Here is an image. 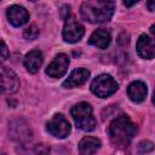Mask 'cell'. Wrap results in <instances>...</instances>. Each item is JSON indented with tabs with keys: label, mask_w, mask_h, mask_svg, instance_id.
<instances>
[{
	"label": "cell",
	"mask_w": 155,
	"mask_h": 155,
	"mask_svg": "<svg viewBox=\"0 0 155 155\" xmlns=\"http://www.w3.org/2000/svg\"><path fill=\"white\" fill-rule=\"evenodd\" d=\"M134 4H137V1H133V2H126V1H124V5H125V6H128V7H131V6L134 5Z\"/></svg>",
	"instance_id": "20"
},
{
	"label": "cell",
	"mask_w": 155,
	"mask_h": 155,
	"mask_svg": "<svg viewBox=\"0 0 155 155\" xmlns=\"http://www.w3.org/2000/svg\"><path fill=\"white\" fill-rule=\"evenodd\" d=\"M84 33H85L84 27L75 19L74 16H69L65 19L64 27H63V31H62L64 41L70 42V44L78 42L84 36Z\"/></svg>",
	"instance_id": "5"
},
{
	"label": "cell",
	"mask_w": 155,
	"mask_h": 155,
	"mask_svg": "<svg viewBox=\"0 0 155 155\" xmlns=\"http://www.w3.org/2000/svg\"><path fill=\"white\" fill-rule=\"evenodd\" d=\"M148 6H149V10H150V11H153V10H154V2H153V1L148 2Z\"/></svg>",
	"instance_id": "21"
},
{
	"label": "cell",
	"mask_w": 155,
	"mask_h": 155,
	"mask_svg": "<svg viewBox=\"0 0 155 155\" xmlns=\"http://www.w3.org/2000/svg\"><path fill=\"white\" fill-rule=\"evenodd\" d=\"M46 128L53 137L61 139L65 138L70 133V124L62 114L53 115L52 119L47 122Z\"/></svg>",
	"instance_id": "6"
},
{
	"label": "cell",
	"mask_w": 155,
	"mask_h": 155,
	"mask_svg": "<svg viewBox=\"0 0 155 155\" xmlns=\"http://www.w3.org/2000/svg\"><path fill=\"white\" fill-rule=\"evenodd\" d=\"M90 78V71L85 68H78L70 73V75L63 81L64 88H75L84 85Z\"/></svg>",
	"instance_id": "11"
},
{
	"label": "cell",
	"mask_w": 155,
	"mask_h": 155,
	"mask_svg": "<svg viewBox=\"0 0 155 155\" xmlns=\"http://www.w3.org/2000/svg\"><path fill=\"white\" fill-rule=\"evenodd\" d=\"M8 57V48L7 45L2 39H0V59H6Z\"/></svg>",
	"instance_id": "19"
},
{
	"label": "cell",
	"mask_w": 155,
	"mask_h": 155,
	"mask_svg": "<svg viewBox=\"0 0 155 155\" xmlns=\"http://www.w3.org/2000/svg\"><path fill=\"white\" fill-rule=\"evenodd\" d=\"M70 115H71L73 120L75 121V125L78 128L86 131V132L94 130L96 119L93 116L92 107L88 103L81 102V103L75 104L70 110Z\"/></svg>",
	"instance_id": "3"
},
{
	"label": "cell",
	"mask_w": 155,
	"mask_h": 155,
	"mask_svg": "<svg viewBox=\"0 0 155 155\" xmlns=\"http://www.w3.org/2000/svg\"><path fill=\"white\" fill-rule=\"evenodd\" d=\"M42 62H44V57L40 50H31L30 52L25 54L24 61H23L25 69L31 74H35L39 71Z\"/></svg>",
	"instance_id": "12"
},
{
	"label": "cell",
	"mask_w": 155,
	"mask_h": 155,
	"mask_svg": "<svg viewBox=\"0 0 155 155\" xmlns=\"http://www.w3.org/2000/svg\"><path fill=\"white\" fill-rule=\"evenodd\" d=\"M68 65H69V57L65 53H59L53 58V61L46 68V74L51 78H62L67 73Z\"/></svg>",
	"instance_id": "8"
},
{
	"label": "cell",
	"mask_w": 155,
	"mask_h": 155,
	"mask_svg": "<svg viewBox=\"0 0 155 155\" xmlns=\"http://www.w3.org/2000/svg\"><path fill=\"white\" fill-rule=\"evenodd\" d=\"M137 53L144 59H151L155 56V42L154 39L147 34H142L137 40Z\"/></svg>",
	"instance_id": "9"
},
{
	"label": "cell",
	"mask_w": 155,
	"mask_h": 155,
	"mask_svg": "<svg viewBox=\"0 0 155 155\" xmlns=\"http://www.w3.org/2000/svg\"><path fill=\"white\" fill-rule=\"evenodd\" d=\"M114 8L115 4L113 1H84L80 7V13L82 18L90 23H103L110 21L114 13Z\"/></svg>",
	"instance_id": "1"
},
{
	"label": "cell",
	"mask_w": 155,
	"mask_h": 155,
	"mask_svg": "<svg viewBox=\"0 0 155 155\" xmlns=\"http://www.w3.org/2000/svg\"><path fill=\"white\" fill-rule=\"evenodd\" d=\"M7 19L8 22L13 25V27H22L28 21H29V13L28 11L19 5H12L7 8L6 12Z\"/></svg>",
	"instance_id": "10"
},
{
	"label": "cell",
	"mask_w": 155,
	"mask_h": 155,
	"mask_svg": "<svg viewBox=\"0 0 155 155\" xmlns=\"http://www.w3.org/2000/svg\"><path fill=\"white\" fill-rule=\"evenodd\" d=\"M137 133V126L127 115L116 117L109 126V136L117 147H127Z\"/></svg>",
	"instance_id": "2"
},
{
	"label": "cell",
	"mask_w": 155,
	"mask_h": 155,
	"mask_svg": "<svg viewBox=\"0 0 155 155\" xmlns=\"http://www.w3.org/2000/svg\"><path fill=\"white\" fill-rule=\"evenodd\" d=\"M23 36H24L27 40H35V39L39 36V28H38L35 24L29 25L28 28L24 29Z\"/></svg>",
	"instance_id": "16"
},
{
	"label": "cell",
	"mask_w": 155,
	"mask_h": 155,
	"mask_svg": "<svg viewBox=\"0 0 155 155\" xmlns=\"http://www.w3.org/2000/svg\"><path fill=\"white\" fill-rule=\"evenodd\" d=\"M19 86L17 75L0 64V93H13Z\"/></svg>",
	"instance_id": "7"
},
{
	"label": "cell",
	"mask_w": 155,
	"mask_h": 155,
	"mask_svg": "<svg viewBox=\"0 0 155 155\" xmlns=\"http://www.w3.org/2000/svg\"><path fill=\"white\" fill-rule=\"evenodd\" d=\"M101 148V140L94 137L86 136L79 143V155H94Z\"/></svg>",
	"instance_id": "15"
},
{
	"label": "cell",
	"mask_w": 155,
	"mask_h": 155,
	"mask_svg": "<svg viewBox=\"0 0 155 155\" xmlns=\"http://www.w3.org/2000/svg\"><path fill=\"white\" fill-rule=\"evenodd\" d=\"M111 41V35L107 29L99 28L92 33L88 39V44L96 46L97 48H107Z\"/></svg>",
	"instance_id": "14"
},
{
	"label": "cell",
	"mask_w": 155,
	"mask_h": 155,
	"mask_svg": "<svg viewBox=\"0 0 155 155\" xmlns=\"http://www.w3.org/2000/svg\"><path fill=\"white\" fill-rule=\"evenodd\" d=\"M148 93L147 85L143 81H133L127 87V96L134 103H140L145 99Z\"/></svg>",
	"instance_id": "13"
},
{
	"label": "cell",
	"mask_w": 155,
	"mask_h": 155,
	"mask_svg": "<svg viewBox=\"0 0 155 155\" xmlns=\"http://www.w3.org/2000/svg\"><path fill=\"white\" fill-rule=\"evenodd\" d=\"M35 154L36 155H48L50 147H47L46 144H38L35 147Z\"/></svg>",
	"instance_id": "18"
},
{
	"label": "cell",
	"mask_w": 155,
	"mask_h": 155,
	"mask_svg": "<svg viewBox=\"0 0 155 155\" xmlns=\"http://www.w3.org/2000/svg\"><path fill=\"white\" fill-rule=\"evenodd\" d=\"M153 148H154V147H153V143L149 142V140H143V142L138 145V150H139L140 154H147V153L151 151Z\"/></svg>",
	"instance_id": "17"
},
{
	"label": "cell",
	"mask_w": 155,
	"mask_h": 155,
	"mask_svg": "<svg viewBox=\"0 0 155 155\" xmlns=\"http://www.w3.org/2000/svg\"><path fill=\"white\" fill-rule=\"evenodd\" d=\"M117 82L109 74H101L91 82V91L99 98H107L117 90Z\"/></svg>",
	"instance_id": "4"
}]
</instances>
